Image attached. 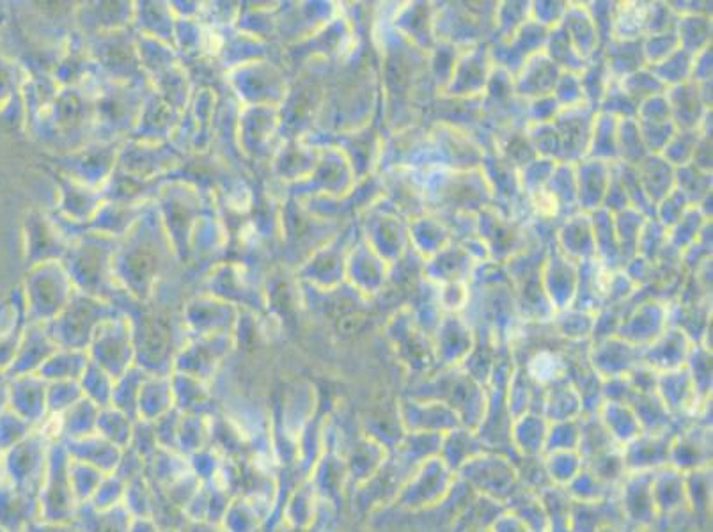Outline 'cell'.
<instances>
[{"mask_svg":"<svg viewBox=\"0 0 713 532\" xmlns=\"http://www.w3.org/2000/svg\"><path fill=\"white\" fill-rule=\"evenodd\" d=\"M672 438L668 433H645L622 447L627 473H653L669 464Z\"/></svg>","mask_w":713,"mask_h":532,"instance_id":"1","label":"cell"},{"mask_svg":"<svg viewBox=\"0 0 713 532\" xmlns=\"http://www.w3.org/2000/svg\"><path fill=\"white\" fill-rule=\"evenodd\" d=\"M598 532H627V529L623 528V525H605Z\"/></svg>","mask_w":713,"mask_h":532,"instance_id":"3","label":"cell"},{"mask_svg":"<svg viewBox=\"0 0 713 532\" xmlns=\"http://www.w3.org/2000/svg\"><path fill=\"white\" fill-rule=\"evenodd\" d=\"M582 467L584 462L577 450H555L547 455L545 469L554 487H569Z\"/></svg>","mask_w":713,"mask_h":532,"instance_id":"2","label":"cell"}]
</instances>
